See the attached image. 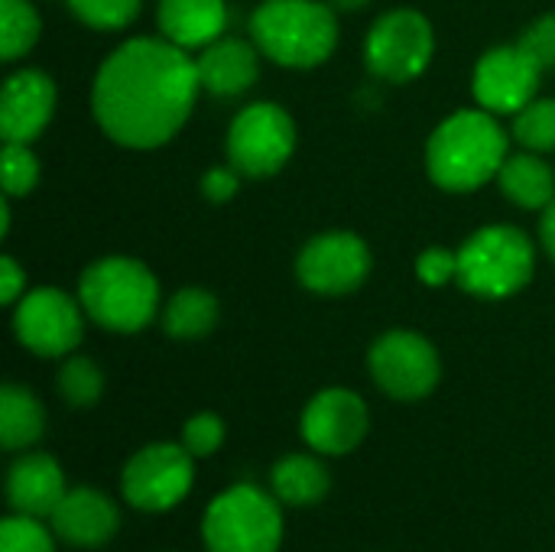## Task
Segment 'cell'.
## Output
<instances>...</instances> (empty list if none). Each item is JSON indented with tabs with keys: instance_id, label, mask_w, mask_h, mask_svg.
Wrapping results in <instances>:
<instances>
[{
	"instance_id": "1",
	"label": "cell",
	"mask_w": 555,
	"mask_h": 552,
	"mask_svg": "<svg viewBox=\"0 0 555 552\" xmlns=\"http://www.w3.org/2000/svg\"><path fill=\"white\" fill-rule=\"evenodd\" d=\"M202 91L195 59L169 39H130L98 68L91 107L120 146L153 150L179 133Z\"/></svg>"
},
{
	"instance_id": "2",
	"label": "cell",
	"mask_w": 555,
	"mask_h": 552,
	"mask_svg": "<svg viewBox=\"0 0 555 552\" xmlns=\"http://www.w3.org/2000/svg\"><path fill=\"white\" fill-rule=\"evenodd\" d=\"M507 159V133L491 111H459L429 137L426 163L436 185L472 192L491 182Z\"/></svg>"
},
{
	"instance_id": "3",
	"label": "cell",
	"mask_w": 555,
	"mask_h": 552,
	"mask_svg": "<svg viewBox=\"0 0 555 552\" xmlns=\"http://www.w3.org/2000/svg\"><path fill=\"white\" fill-rule=\"evenodd\" d=\"M254 46L286 68L322 65L338 42L332 3L319 0H263L250 16Z\"/></svg>"
},
{
	"instance_id": "4",
	"label": "cell",
	"mask_w": 555,
	"mask_h": 552,
	"mask_svg": "<svg viewBox=\"0 0 555 552\" xmlns=\"http://www.w3.org/2000/svg\"><path fill=\"white\" fill-rule=\"evenodd\" d=\"M81 309L111 332H140L153 322L159 283L146 264L133 257L94 260L78 283Z\"/></svg>"
},
{
	"instance_id": "5",
	"label": "cell",
	"mask_w": 555,
	"mask_h": 552,
	"mask_svg": "<svg viewBox=\"0 0 555 552\" xmlns=\"http://www.w3.org/2000/svg\"><path fill=\"white\" fill-rule=\"evenodd\" d=\"M537 267L530 238L511 224L475 231L459 251V286L481 299H507L520 293Z\"/></svg>"
},
{
	"instance_id": "6",
	"label": "cell",
	"mask_w": 555,
	"mask_h": 552,
	"mask_svg": "<svg viewBox=\"0 0 555 552\" xmlns=\"http://www.w3.org/2000/svg\"><path fill=\"white\" fill-rule=\"evenodd\" d=\"M202 540L205 552H280V501L254 485H234L208 504L202 517Z\"/></svg>"
},
{
	"instance_id": "7",
	"label": "cell",
	"mask_w": 555,
	"mask_h": 552,
	"mask_svg": "<svg viewBox=\"0 0 555 552\" xmlns=\"http://www.w3.org/2000/svg\"><path fill=\"white\" fill-rule=\"evenodd\" d=\"M296 146L293 117L270 101L244 107L228 130V163L250 179L273 176L286 166Z\"/></svg>"
},
{
	"instance_id": "8",
	"label": "cell",
	"mask_w": 555,
	"mask_h": 552,
	"mask_svg": "<svg viewBox=\"0 0 555 552\" xmlns=\"http://www.w3.org/2000/svg\"><path fill=\"white\" fill-rule=\"evenodd\" d=\"M192 452L176 442H153L140 449L120 475V491L130 508L143 514H163L176 508L195 482Z\"/></svg>"
},
{
	"instance_id": "9",
	"label": "cell",
	"mask_w": 555,
	"mask_h": 552,
	"mask_svg": "<svg viewBox=\"0 0 555 552\" xmlns=\"http://www.w3.org/2000/svg\"><path fill=\"white\" fill-rule=\"evenodd\" d=\"M433 49H436V36L423 13L390 10L371 26L364 42V59L377 78L403 85L423 75V68L433 59Z\"/></svg>"
},
{
	"instance_id": "10",
	"label": "cell",
	"mask_w": 555,
	"mask_h": 552,
	"mask_svg": "<svg viewBox=\"0 0 555 552\" xmlns=\"http://www.w3.org/2000/svg\"><path fill=\"white\" fill-rule=\"evenodd\" d=\"M371 374L393 400H423L436 390L442 364L436 348L416 332H387L371 348Z\"/></svg>"
},
{
	"instance_id": "11",
	"label": "cell",
	"mask_w": 555,
	"mask_h": 552,
	"mask_svg": "<svg viewBox=\"0 0 555 552\" xmlns=\"http://www.w3.org/2000/svg\"><path fill=\"white\" fill-rule=\"evenodd\" d=\"M13 332L23 348L39 358H62L81 342V312L78 303L52 286H39L16 303Z\"/></svg>"
},
{
	"instance_id": "12",
	"label": "cell",
	"mask_w": 555,
	"mask_h": 552,
	"mask_svg": "<svg viewBox=\"0 0 555 552\" xmlns=\"http://www.w3.org/2000/svg\"><path fill=\"white\" fill-rule=\"evenodd\" d=\"M299 283L322 296L358 290L371 273V251L351 231H328L312 238L296 260Z\"/></svg>"
},
{
	"instance_id": "13",
	"label": "cell",
	"mask_w": 555,
	"mask_h": 552,
	"mask_svg": "<svg viewBox=\"0 0 555 552\" xmlns=\"http://www.w3.org/2000/svg\"><path fill=\"white\" fill-rule=\"evenodd\" d=\"M367 436V407L354 390L328 387L302 410V439L319 455H348Z\"/></svg>"
},
{
	"instance_id": "14",
	"label": "cell",
	"mask_w": 555,
	"mask_h": 552,
	"mask_svg": "<svg viewBox=\"0 0 555 552\" xmlns=\"http://www.w3.org/2000/svg\"><path fill=\"white\" fill-rule=\"evenodd\" d=\"M543 68L517 46H498L481 55L475 68V98L491 114H517L524 111L540 88Z\"/></svg>"
},
{
	"instance_id": "15",
	"label": "cell",
	"mask_w": 555,
	"mask_h": 552,
	"mask_svg": "<svg viewBox=\"0 0 555 552\" xmlns=\"http://www.w3.org/2000/svg\"><path fill=\"white\" fill-rule=\"evenodd\" d=\"M55 111V85L39 68H23L7 78L0 98L3 143H33Z\"/></svg>"
},
{
	"instance_id": "16",
	"label": "cell",
	"mask_w": 555,
	"mask_h": 552,
	"mask_svg": "<svg viewBox=\"0 0 555 552\" xmlns=\"http://www.w3.org/2000/svg\"><path fill=\"white\" fill-rule=\"evenodd\" d=\"M49 521H52L55 537L68 547H78V550L107 547L120 530L117 504L94 488L65 491V498L59 501V508Z\"/></svg>"
},
{
	"instance_id": "17",
	"label": "cell",
	"mask_w": 555,
	"mask_h": 552,
	"mask_svg": "<svg viewBox=\"0 0 555 552\" xmlns=\"http://www.w3.org/2000/svg\"><path fill=\"white\" fill-rule=\"evenodd\" d=\"M65 491V475L59 462L46 452H26L7 472V501L23 517H52Z\"/></svg>"
},
{
	"instance_id": "18",
	"label": "cell",
	"mask_w": 555,
	"mask_h": 552,
	"mask_svg": "<svg viewBox=\"0 0 555 552\" xmlns=\"http://www.w3.org/2000/svg\"><path fill=\"white\" fill-rule=\"evenodd\" d=\"M257 52L260 49L250 46V42H244V39H228V36L215 39L195 59L202 88L211 91V94H218V98L244 94L257 81V72H260Z\"/></svg>"
},
{
	"instance_id": "19",
	"label": "cell",
	"mask_w": 555,
	"mask_h": 552,
	"mask_svg": "<svg viewBox=\"0 0 555 552\" xmlns=\"http://www.w3.org/2000/svg\"><path fill=\"white\" fill-rule=\"evenodd\" d=\"M228 26L224 0H159V29L179 49H205Z\"/></svg>"
},
{
	"instance_id": "20",
	"label": "cell",
	"mask_w": 555,
	"mask_h": 552,
	"mask_svg": "<svg viewBox=\"0 0 555 552\" xmlns=\"http://www.w3.org/2000/svg\"><path fill=\"white\" fill-rule=\"evenodd\" d=\"M270 488H273V498L280 504L306 508V504H319L328 495L332 478H328V468L319 459L296 452V455H283L273 465Z\"/></svg>"
},
{
	"instance_id": "21",
	"label": "cell",
	"mask_w": 555,
	"mask_h": 552,
	"mask_svg": "<svg viewBox=\"0 0 555 552\" xmlns=\"http://www.w3.org/2000/svg\"><path fill=\"white\" fill-rule=\"evenodd\" d=\"M498 182H501L504 195L520 208H546L555 202L553 169L533 150L507 156L501 172H498Z\"/></svg>"
},
{
	"instance_id": "22",
	"label": "cell",
	"mask_w": 555,
	"mask_h": 552,
	"mask_svg": "<svg viewBox=\"0 0 555 552\" xmlns=\"http://www.w3.org/2000/svg\"><path fill=\"white\" fill-rule=\"evenodd\" d=\"M46 429V413L42 403L16 384H7L0 390V442L3 449H29L33 442L42 439Z\"/></svg>"
},
{
	"instance_id": "23",
	"label": "cell",
	"mask_w": 555,
	"mask_h": 552,
	"mask_svg": "<svg viewBox=\"0 0 555 552\" xmlns=\"http://www.w3.org/2000/svg\"><path fill=\"white\" fill-rule=\"evenodd\" d=\"M218 322V299L208 290L198 286H185L179 290L163 312V329L166 335L179 338V342H192L202 338L215 329Z\"/></svg>"
},
{
	"instance_id": "24",
	"label": "cell",
	"mask_w": 555,
	"mask_h": 552,
	"mask_svg": "<svg viewBox=\"0 0 555 552\" xmlns=\"http://www.w3.org/2000/svg\"><path fill=\"white\" fill-rule=\"evenodd\" d=\"M39 39V13L26 0H0V55L16 62Z\"/></svg>"
},
{
	"instance_id": "25",
	"label": "cell",
	"mask_w": 555,
	"mask_h": 552,
	"mask_svg": "<svg viewBox=\"0 0 555 552\" xmlns=\"http://www.w3.org/2000/svg\"><path fill=\"white\" fill-rule=\"evenodd\" d=\"M101 390H104V374L101 368L91 361V358H68L59 371V394L68 407H94L101 400Z\"/></svg>"
},
{
	"instance_id": "26",
	"label": "cell",
	"mask_w": 555,
	"mask_h": 552,
	"mask_svg": "<svg viewBox=\"0 0 555 552\" xmlns=\"http://www.w3.org/2000/svg\"><path fill=\"white\" fill-rule=\"evenodd\" d=\"M514 137L533 153L555 150V98H533L524 111H517Z\"/></svg>"
},
{
	"instance_id": "27",
	"label": "cell",
	"mask_w": 555,
	"mask_h": 552,
	"mask_svg": "<svg viewBox=\"0 0 555 552\" xmlns=\"http://www.w3.org/2000/svg\"><path fill=\"white\" fill-rule=\"evenodd\" d=\"M39 182V159L29 143H3V192L10 198L29 195Z\"/></svg>"
},
{
	"instance_id": "28",
	"label": "cell",
	"mask_w": 555,
	"mask_h": 552,
	"mask_svg": "<svg viewBox=\"0 0 555 552\" xmlns=\"http://www.w3.org/2000/svg\"><path fill=\"white\" fill-rule=\"evenodd\" d=\"M143 0H68V10L94 29H120L140 13Z\"/></svg>"
},
{
	"instance_id": "29",
	"label": "cell",
	"mask_w": 555,
	"mask_h": 552,
	"mask_svg": "<svg viewBox=\"0 0 555 552\" xmlns=\"http://www.w3.org/2000/svg\"><path fill=\"white\" fill-rule=\"evenodd\" d=\"M0 552H55V543L36 517L13 514L0 527Z\"/></svg>"
},
{
	"instance_id": "30",
	"label": "cell",
	"mask_w": 555,
	"mask_h": 552,
	"mask_svg": "<svg viewBox=\"0 0 555 552\" xmlns=\"http://www.w3.org/2000/svg\"><path fill=\"white\" fill-rule=\"evenodd\" d=\"M224 442V423L215 416V413H198L185 423L182 429V446L195 455V459H205V455H215Z\"/></svg>"
},
{
	"instance_id": "31",
	"label": "cell",
	"mask_w": 555,
	"mask_h": 552,
	"mask_svg": "<svg viewBox=\"0 0 555 552\" xmlns=\"http://www.w3.org/2000/svg\"><path fill=\"white\" fill-rule=\"evenodd\" d=\"M520 46L527 49V55H530L543 72L555 68V13H546V16L533 20V23L527 26V33L520 36Z\"/></svg>"
},
{
	"instance_id": "32",
	"label": "cell",
	"mask_w": 555,
	"mask_h": 552,
	"mask_svg": "<svg viewBox=\"0 0 555 552\" xmlns=\"http://www.w3.org/2000/svg\"><path fill=\"white\" fill-rule=\"evenodd\" d=\"M416 273L423 283L429 286H442L449 280H459V254L446 251V247H429L420 254L416 260Z\"/></svg>"
},
{
	"instance_id": "33",
	"label": "cell",
	"mask_w": 555,
	"mask_h": 552,
	"mask_svg": "<svg viewBox=\"0 0 555 552\" xmlns=\"http://www.w3.org/2000/svg\"><path fill=\"white\" fill-rule=\"evenodd\" d=\"M202 192L208 202H228L237 195V169L234 166H218L202 176Z\"/></svg>"
},
{
	"instance_id": "34",
	"label": "cell",
	"mask_w": 555,
	"mask_h": 552,
	"mask_svg": "<svg viewBox=\"0 0 555 552\" xmlns=\"http://www.w3.org/2000/svg\"><path fill=\"white\" fill-rule=\"evenodd\" d=\"M26 296V273L20 270V264L13 257L0 260V303H16Z\"/></svg>"
},
{
	"instance_id": "35",
	"label": "cell",
	"mask_w": 555,
	"mask_h": 552,
	"mask_svg": "<svg viewBox=\"0 0 555 552\" xmlns=\"http://www.w3.org/2000/svg\"><path fill=\"white\" fill-rule=\"evenodd\" d=\"M540 234H543V247L550 251V257L555 260V202L553 205H546V211H543Z\"/></svg>"
},
{
	"instance_id": "36",
	"label": "cell",
	"mask_w": 555,
	"mask_h": 552,
	"mask_svg": "<svg viewBox=\"0 0 555 552\" xmlns=\"http://www.w3.org/2000/svg\"><path fill=\"white\" fill-rule=\"evenodd\" d=\"M335 10H361L364 3H371V0H328Z\"/></svg>"
}]
</instances>
